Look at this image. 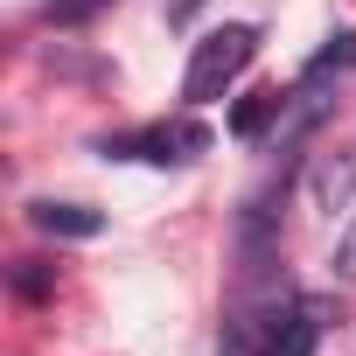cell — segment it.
Returning a JSON list of instances; mask_svg holds the SVG:
<instances>
[{
  "mask_svg": "<svg viewBox=\"0 0 356 356\" xmlns=\"http://www.w3.org/2000/svg\"><path fill=\"white\" fill-rule=\"evenodd\" d=\"M210 147V133L196 119H161V126H140V133H119V140H98L105 161H196Z\"/></svg>",
  "mask_w": 356,
  "mask_h": 356,
  "instance_id": "cell-3",
  "label": "cell"
},
{
  "mask_svg": "<svg viewBox=\"0 0 356 356\" xmlns=\"http://www.w3.org/2000/svg\"><path fill=\"white\" fill-rule=\"evenodd\" d=\"M29 224L42 238H98L105 231V217L84 210V203H29Z\"/></svg>",
  "mask_w": 356,
  "mask_h": 356,
  "instance_id": "cell-4",
  "label": "cell"
},
{
  "mask_svg": "<svg viewBox=\"0 0 356 356\" xmlns=\"http://www.w3.org/2000/svg\"><path fill=\"white\" fill-rule=\"evenodd\" d=\"M335 273H342V280H356V224L335 238Z\"/></svg>",
  "mask_w": 356,
  "mask_h": 356,
  "instance_id": "cell-7",
  "label": "cell"
},
{
  "mask_svg": "<svg viewBox=\"0 0 356 356\" xmlns=\"http://www.w3.org/2000/svg\"><path fill=\"white\" fill-rule=\"evenodd\" d=\"M321 342V307L314 300H280V307H259L231 328L224 356H314Z\"/></svg>",
  "mask_w": 356,
  "mask_h": 356,
  "instance_id": "cell-1",
  "label": "cell"
},
{
  "mask_svg": "<svg viewBox=\"0 0 356 356\" xmlns=\"http://www.w3.org/2000/svg\"><path fill=\"white\" fill-rule=\"evenodd\" d=\"M307 196H314V210H342V203L356 196V161H349V154L321 161V168L307 175Z\"/></svg>",
  "mask_w": 356,
  "mask_h": 356,
  "instance_id": "cell-5",
  "label": "cell"
},
{
  "mask_svg": "<svg viewBox=\"0 0 356 356\" xmlns=\"http://www.w3.org/2000/svg\"><path fill=\"white\" fill-rule=\"evenodd\" d=\"M259 56V29H245V22H224V29H210L196 49H189V70H182V98L189 105H210V98H224L238 77H245V63Z\"/></svg>",
  "mask_w": 356,
  "mask_h": 356,
  "instance_id": "cell-2",
  "label": "cell"
},
{
  "mask_svg": "<svg viewBox=\"0 0 356 356\" xmlns=\"http://www.w3.org/2000/svg\"><path fill=\"white\" fill-rule=\"evenodd\" d=\"M98 8H112V0H42V22H56V29H77V22H91Z\"/></svg>",
  "mask_w": 356,
  "mask_h": 356,
  "instance_id": "cell-6",
  "label": "cell"
}]
</instances>
